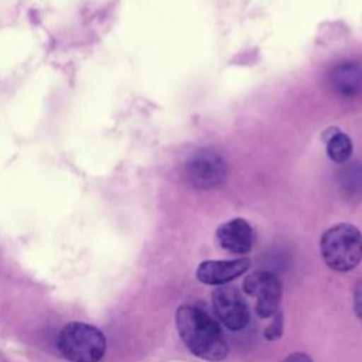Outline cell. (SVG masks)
I'll list each match as a JSON object with an SVG mask.
<instances>
[{"label": "cell", "instance_id": "4fadbf2b", "mask_svg": "<svg viewBox=\"0 0 362 362\" xmlns=\"http://www.w3.org/2000/svg\"><path fill=\"white\" fill-rule=\"evenodd\" d=\"M354 310L356 315L362 320V279L355 284L354 288Z\"/></svg>", "mask_w": 362, "mask_h": 362}, {"label": "cell", "instance_id": "52a82bcc", "mask_svg": "<svg viewBox=\"0 0 362 362\" xmlns=\"http://www.w3.org/2000/svg\"><path fill=\"white\" fill-rule=\"evenodd\" d=\"M250 266L246 257L235 260H205L197 267V279L209 286H223L240 274Z\"/></svg>", "mask_w": 362, "mask_h": 362}, {"label": "cell", "instance_id": "7a4b0ae2", "mask_svg": "<svg viewBox=\"0 0 362 362\" xmlns=\"http://www.w3.org/2000/svg\"><path fill=\"white\" fill-rule=\"evenodd\" d=\"M321 256L334 272H348L362 260V233L351 223H338L324 232Z\"/></svg>", "mask_w": 362, "mask_h": 362}, {"label": "cell", "instance_id": "277c9868", "mask_svg": "<svg viewBox=\"0 0 362 362\" xmlns=\"http://www.w3.org/2000/svg\"><path fill=\"white\" fill-rule=\"evenodd\" d=\"M226 161L214 148H201L191 156L185 165V175L191 185L199 189L219 187L226 178Z\"/></svg>", "mask_w": 362, "mask_h": 362}, {"label": "cell", "instance_id": "6da1fadb", "mask_svg": "<svg viewBox=\"0 0 362 362\" xmlns=\"http://www.w3.org/2000/svg\"><path fill=\"white\" fill-rule=\"evenodd\" d=\"M177 331L185 346L198 358L221 362L228 355V345L219 325L201 308L181 305L175 313Z\"/></svg>", "mask_w": 362, "mask_h": 362}, {"label": "cell", "instance_id": "ba28073f", "mask_svg": "<svg viewBox=\"0 0 362 362\" xmlns=\"http://www.w3.org/2000/svg\"><path fill=\"white\" fill-rule=\"evenodd\" d=\"M216 239L222 249L230 253L243 255L252 249L255 243V232L247 221L235 218L216 229Z\"/></svg>", "mask_w": 362, "mask_h": 362}, {"label": "cell", "instance_id": "8992f818", "mask_svg": "<svg viewBox=\"0 0 362 362\" xmlns=\"http://www.w3.org/2000/svg\"><path fill=\"white\" fill-rule=\"evenodd\" d=\"M212 301L219 320L226 328L239 331L247 325L249 308L236 287L225 284L218 287L214 291Z\"/></svg>", "mask_w": 362, "mask_h": 362}, {"label": "cell", "instance_id": "7c38bea8", "mask_svg": "<svg viewBox=\"0 0 362 362\" xmlns=\"http://www.w3.org/2000/svg\"><path fill=\"white\" fill-rule=\"evenodd\" d=\"M272 318H273L272 324L264 331V338H267L269 341L279 339L281 337V332H283V315H281V313L280 311L276 313Z\"/></svg>", "mask_w": 362, "mask_h": 362}, {"label": "cell", "instance_id": "9c48e42d", "mask_svg": "<svg viewBox=\"0 0 362 362\" xmlns=\"http://www.w3.org/2000/svg\"><path fill=\"white\" fill-rule=\"evenodd\" d=\"M329 85L342 98H355L362 92V65L356 61L337 64L329 74Z\"/></svg>", "mask_w": 362, "mask_h": 362}, {"label": "cell", "instance_id": "30bf717a", "mask_svg": "<svg viewBox=\"0 0 362 362\" xmlns=\"http://www.w3.org/2000/svg\"><path fill=\"white\" fill-rule=\"evenodd\" d=\"M339 191L344 198L356 201L362 197V164L351 163L339 173Z\"/></svg>", "mask_w": 362, "mask_h": 362}, {"label": "cell", "instance_id": "5b68a950", "mask_svg": "<svg viewBox=\"0 0 362 362\" xmlns=\"http://www.w3.org/2000/svg\"><path fill=\"white\" fill-rule=\"evenodd\" d=\"M243 290L256 297V313L263 318H272L279 313L281 300V284L276 274L270 272H255L243 281Z\"/></svg>", "mask_w": 362, "mask_h": 362}, {"label": "cell", "instance_id": "8fae6325", "mask_svg": "<svg viewBox=\"0 0 362 362\" xmlns=\"http://www.w3.org/2000/svg\"><path fill=\"white\" fill-rule=\"evenodd\" d=\"M327 154L337 164L348 163V160L352 154L351 139L345 133L337 132L327 141Z\"/></svg>", "mask_w": 362, "mask_h": 362}, {"label": "cell", "instance_id": "5bb4252c", "mask_svg": "<svg viewBox=\"0 0 362 362\" xmlns=\"http://www.w3.org/2000/svg\"><path fill=\"white\" fill-rule=\"evenodd\" d=\"M280 362H313V359L307 354H304V352H294V354L286 356Z\"/></svg>", "mask_w": 362, "mask_h": 362}, {"label": "cell", "instance_id": "3957f363", "mask_svg": "<svg viewBox=\"0 0 362 362\" xmlns=\"http://www.w3.org/2000/svg\"><path fill=\"white\" fill-rule=\"evenodd\" d=\"M58 349L71 362H99L106 351V338L93 325L71 322L58 337Z\"/></svg>", "mask_w": 362, "mask_h": 362}]
</instances>
